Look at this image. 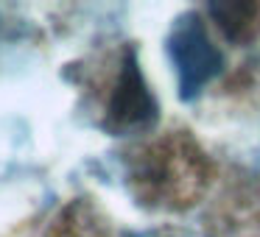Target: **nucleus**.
<instances>
[{"label": "nucleus", "instance_id": "nucleus-1", "mask_svg": "<svg viewBox=\"0 0 260 237\" xmlns=\"http://www.w3.org/2000/svg\"><path fill=\"white\" fill-rule=\"evenodd\" d=\"M213 176L207 153L187 131H168L129 156L126 181L140 204L182 212L204 195Z\"/></svg>", "mask_w": 260, "mask_h": 237}, {"label": "nucleus", "instance_id": "nucleus-2", "mask_svg": "<svg viewBox=\"0 0 260 237\" xmlns=\"http://www.w3.org/2000/svg\"><path fill=\"white\" fill-rule=\"evenodd\" d=\"M168 53L176 67L182 98L199 95L221 70V53L210 42L199 14H185L174 23L168 34Z\"/></svg>", "mask_w": 260, "mask_h": 237}, {"label": "nucleus", "instance_id": "nucleus-3", "mask_svg": "<svg viewBox=\"0 0 260 237\" xmlns=\"http://www.w3.org/2000/svg\"><path fill=\"white\" fill-rule=\"evenodd\" d=\"M154 120H157V101L143 78L135 53L126 51L109 95L107 126L112 131H146Z\"/></svg>", "mask_w": 260, "mask_h": 237}, {"label": "nucleus", "instance_id": "nucleus-4", "mask_svg": "<svg viewBox=\"0 0 260 237\" xmlns=\"http://www.w3.org/2000/svg\"><path fill=\"white\" fill-rule=\"evenodd\" d=\"M51 237H112L107 220L87 201H73L59 212Z\"/></svg>", "mask_w": 260, "mask_h": 237}, {"label": "nucleus", "instance_id": "nucleus-5", "mask_svg": "<svg viewBox=\"0 0 260 237\" xmlns=\"http://www.w3.org/2000/svg\"><path fill=\"white\" fill-rule=\"evenodd\" d=\"M257 12L260 9L254 3H213L210 6L213 20L230 40H243L246 34H252Z\"/></svg>", "mask_w": 260, "mask_h": 237}]
</instances>
